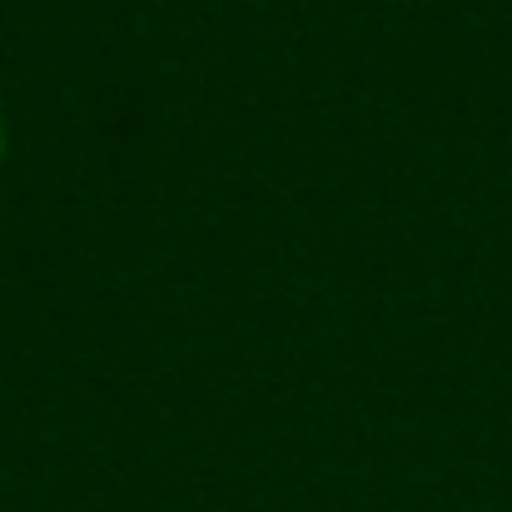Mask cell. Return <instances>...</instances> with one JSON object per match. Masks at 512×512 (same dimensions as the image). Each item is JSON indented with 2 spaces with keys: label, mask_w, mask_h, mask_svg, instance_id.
I'll list each match as a JSON object with an SVG mask.
<instances>
[{
  "label": "cell",
  "mask_w": 512,
  "mask_h": 512,
  "mask_svg": "<svg viewBox=\"0 0 512 512\" xmlns=\"http://www.w3.org/2000/svg\"><path fill=\"white\" fill-rule=\"evenodd\" d=\"M0 155H5V125H0Z\"/></svg>",
  "instance_id": "cell-1"
}]
</instances>
